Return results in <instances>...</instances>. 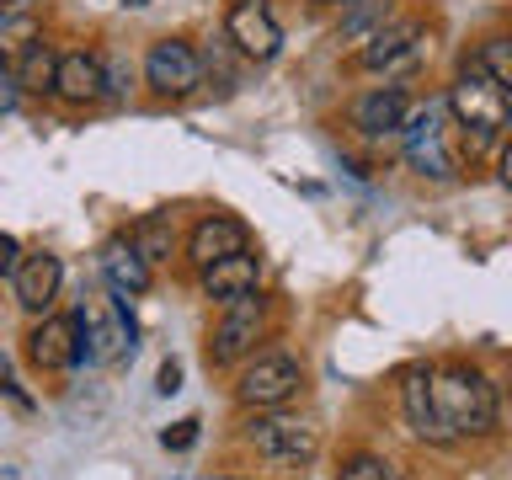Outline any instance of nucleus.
<instances>
[{"label":"nucleus","instance_id":"17","mask_svg":"<svg viewBox=\"0 0 512 480\" xmlns=\"http://www.w3.org/2000/svg\"><path fill=\"white\" fill-rule=\"evenodd\" d=\"M400 406H406V422H411L416 438L448 443V432L438 422V406H432V368H411V374L400 379Z\"/></svg>","mask_w":512,"mask_h":480},{"label":"nucleus","instance_id":"5","mask_svg":"<svg viewBox=\"0 0 512 480\" xmlns=\"http://www.w3.org/2000/svg\"><path fill=\"white\" fill-rule=\"evenodd\" d=\"M144 80H150V91L160 96H187L203 86V54L182 38H160L150 43V54H144Z\"/></svg>","mask_w":512,"mask_h":480},{"label":"nucleus","instance_id":"12","mask_svg":"<svg viewBox=\"0 0 512 480\" xmlns=\"http://www.w3.org/2000/svg\"><path fill=\"white\" fill-rule=\"evenodd\" d=\"M246 224L240 219H230V214H208V219H198L192 224V235H187V256H192V267H214V262H224V256H235V251H246Z\"/></svg>","mask_w":512,"mask_h":480},{"label":"nucleus","instance_id":"6","mask_svg":"<svg viewBox=\"0 0 512 480\" xmlns=\"http://www.w3.org/2000/svg\"><path fill=\"white\" fill-rule=\"evenodd\" d=\"M304 384V374H299V363L288 358V352H262L246 374H240V384H235V395H240V406H256V411H278L288 395H294Z\"/></svg>","mask_w":512,"mask_h":480},{"label":"nucleus","instance_id":"14","mask_svg":"<svg viewBox=\"0 0 512 480\" xmlns=\"http://www.w3.org/2000/svg\"><path fill=\"white\" fill-rule=\"evenodd\" d=\"M422 54V27L416 22H384L374 38L363 43V70H406Z\"/></svg>","mask_w":512,"mask_h":480},{"label":"nucleus","instance_id":"13","mask_svg":"<svg viewBox=\"0 0 512 480\" xmlns=\"http://www.w3.org/2000/svg\"><path fill=\"white\" fill-rule=\"evenodd\" d=\"M59 283H64L59 256L32 251V256H22V267H16V304H22L27 315H48V304L59 299Z\"/></svg>","mask_w":512,"mask_h":480},{"label":"nucleus","instance_id":"16","mask_svg":"<svg viewBox=\"0 0 512 480\" xmlns=\"http://www.w3.org/2000/svg\"><path fill=\"white\" fill-rule=\"evenodd\" d=\"M102 278H107V288L112 294H144L150 288V262L139 256V246L128 235H118V240H107L102 246Z\"/></svg>","mask_w":512,"mask_h":480},{"label":"nucleus","instance_id":"8","mask_svg":"<svg viewBox=\"0 0 512 480\" xmlns=\"http://www.w3.org/2000/svg\"><path fill=\"white\" fill-rule=\"evenodd\" d=\"M224 32H230V43L256 64L278 59V48H283V27H278V16L267 11V0H235Z\"/></svg>","mask_w":512,"mask_h":480},{"label":"nucleus","instance_id":"2","mask_svg":"<svg viewBox=\"0 0 512 480\" xmlns=\"http://www.w3.org/2000/svg\"><path fill=\"white\" fill-rule=\"evenodd\" d=\"M448 112H454L459 128H464L475 144H486L496 128L512 118V96L496 86V80L480 70V64H470V70H464L454 86H448Z\"/></svg>","mask_w":512,"mask_h":480},{"label":"nucleus","instance_id":"31","mask_svg":"<svg viewBox=\"0 0 512 480\" xmlns=\"http://www.w3.org/2000/svg\"><path fill=\"white\" fill-rule=\"evenodd\" d=\"M123 6H150V0H123Z\"/></svg>","mask_w":512,"mask_h":480},{"label":"nucleus","instance_id":"10","mask_svg":"<svg viewBox=\"0 0 512 480\" xmlns=\"http://www.w3.org/2000/svg\"><path fill=\"white\" fill-rule=\"evenodd\" d=\"M54 96L70 107H91L107 96V59L102 54H86V48H70L59 54V70H54Z\"/></svg>","mask_w":512,"mask_h":480},{"label":"nucleus","instance_id":"7","mask_svg":"<svg viewBox=\"0 0 512 480\" xmlns=\"http://www.w3.org/2000/svg\"><path fill=\"white\" fill-rule=\"evenodd\" d=\"M27 358L43 374H59V368H75L86 358V336H80L75 315H43L38 326L27 331Z\"/></svg>","mask_w":512,"mask_h":480},{"label":"nucleus","instance_id":"20","mask_svg":"<svg viewBox=\"0 0 512 480\" xmlns=\"http://www.w3.org/2000/svg\"><path fill=\"white\" fill-rule=\"evenodd\" d=\"M384 22H390V0H347L342 22H336V38L342 43H368Z\"/></svg>","mask_w":512,"mask_h":480},{"label":"nucleus","instance_id":"3","mask_svg":"<svg viewBox=\"0 0 512 480\" xmlns=\"http://www.w3.org/2000/svg\"><path fill=\"white\" fill-rule=\"evenodd\" d=\"M80 336H86V358L91 363H112L123 352H134V320L123 310V294H96L75 310Z\"/></svg>","mask_w":512,"mask_h":480},{"label":"nucleus","instance_id":"11","mask_svg":"<svg viewBox=\"0 0 512 480\" xmlns=\"http://www.w3.org/2000/svg\"><path fill=\"white\" fill-rule=\"evenodd\" d=\"M406 160H411V171H422V176H454V155H448V144H443V112L438 107H422L416 118H406Z\"/></svg>","mask_w":512,"mask_h":480},{"label":"nucleus","instance_id":"29","mask_svg":"<svg viewBox=\"0 0 512 480\" xmlns=\"http://www.w3.org/2000/svg\"><path fill=\"white\" fill-rule=\"evenodd\" d=\"M176 390H182V368L166 363V368H160V395H176Z\"/></svg>","mask_w":512,"mask_h":480},{"label":"nucleus","instance_id":"21","mask_svg":"<svg viewBox=\"0 0 512 480\" xmlns=\"http://www.w3.org/2000/svg\"><path fill=\"white\" fill-rule=\"evenodd\" d=\"M11 70H16V86H22V91H38V96H43V91H54V70H59V54H48L43 43H32L27 54L11 64Z\"/></svg>","mask_w":512,"mask_h":480},{"label":"nucleus","instance_id":"4","mask_svg":"<svg viewBox=\"0 0 512 480\" xmlns=\"http://www.w3.org/2000/svg\"><path fill=\"white\" fill-rule=\"evenodd\" d=\"M246 443L256 448V454L278 459V464H304V459H315L320 432L310 422H299V416L267 411V416H256V422H246Z\"/></svg>","mask_w":512,"mask_h":480},{"label":"nucleus","instance_id":"28","mask_svg":"<svg viewBox=\"0 0 512 480\" xmlns=\"http://www.w3.org/2000/svg\"><path fill=\"white\" fill-rule=\"evenodd\" d=\"M16 267H22V246L11 235H0V278H16Z\"/></svg>","mask_w":512,"mask_h":480},{"label":"nucleus","instance_id":"24","mask_svg":"<svg viewBox=\"0 0 512 480\" xmlns=\"http://www.w3.org/2000/svg\"><path fill=\"white\" fill-rule=\"evenodd\" d=\"M336 480H400V470L390 459H379V454H358V459L342 464V475H336Z\"/></svg>","mask_w":512,"mask_h":480},{"label":"nucleus","instance_id":"27","mask_svg":"<svg viewBox=\"0 0 512 480\" xmlns=\"http://www.w3.org/2000/svg\"><path fill=\"white\" fill-rule=\"evenodd\" d=\"M203 70H208V75H219V86H224V91L235 86V70H230V54H224V48H208V54H203Z\"/></svg>","mask_w":512,"mask_h":480},{"label":"nucleus","instance_id":"26","mask_svg":"<svg viewBox=\"0 0 512 480\" xmlns=\"http://www.w3.org/2000/svg\"><path fill=\"white\" fill-rule=\"evenodd\" d=\"M16 102H22V86H16V70H11V64H0V118H6V112H16Z\"/></svg>","mask_w":512,"mask_h":480},{"label":"nucleus","instance_id":"23","mask_svg":"<svg viewBox=\"0 0 512 480\" xmlns=\"http://www.w3.org/2000/svg\"><path fill=\"white\" fill-rule=\"evenodd\" d=\"M475 64L512 96V38H486V43H480V54H475Z\"/></svg>","mask_w":512,"mask_h":480},{"label":"nucleus","instance_id":"9","mask_svg":"<svg viewBox=\"0 0 512 480\" xmlns=\"http://www.w3.org/2000/svg\"><path fill=\"white\" fill-rule=\"evenodd\" d=\"M256 336H262V299L246 294V299H230L214 326V342H208V363H235L246 358V352L256 347Z\"/></svg>","mask_w":512,"mask_h":480},{"label":"nucleus","instance_id":"25","mask_svg":"<svg viewBox=\"0 0 512 480\" xmlns=\"http://www.w3.org/2000/svg\"><path fill=\"white\" fill-rule=\"evenodd\" d=\"M160 443H166V448H176V454H182V448H192V443H198V422H192V416H187V422L166 427V432H160Z\"/></svg>","mask_w":512,"mask_h":480},{"label":"nucleus","instance_id":"1","mask_svg":"<svg viewBox=\"0 0 512 480\" xmlns=\"http://www.w3.org/2000/svg\"><path fill=\"white\" fill-rule=\"evenodd\" d=\"M432 406H438V422L448 432V443L454 438H486L496 427V390L480 368L454 363V368H443V374H432Z\"/></svg>","mask_w":512,"mask_h":480},{"label":"nucleus","instance_id":"30","mask_svg":"<svg viewBox=\"0 0 512 480\" xmlns=\"http://www.w3.org/2000/svg\"><path fill=\"white\" fill-rule=\"evenodd\" d=\"M496 166H502V187L512 192V144H507V150H502V160H496Z\"/></svg>","mask_w":512,"mask_h":480},{"label":"nucleus","instance_id":"22","mask_svg":"<svg viewBox=\"0 0 512 480\" xmlns=\"http://www.w3.org/2000/svg\"><path fill=\"white\" fill-rule=\"evenodd\" d=\"M128 240L139 246L144 262H160V256H171L176 230H171V219H166V214H150V219H139V224H134V235H128Z\"/></svg>","mask_w":512,"mask_h":480},{"label":"nucleus","instance_id":"19","mask_svg":"<svg viewBox=\"0 0 512 480\" xmlns=\"http://www.w3.org/2000/svg\"><path fill=\"white\" fill-rule=\"evenodd\" d=\"M32 43H43V22L27 6L0 11V64H16Z\"/></svg>","mask_w":512,"mask_h":480},{"label":"nucleus","instance_id":"15","mask_svg":"<svg viewBox=\"0 0 512 480\" xmlns=\"http://www.w3.org/2000/svg\"><path fill=\"white\" fill-rule=\"evenodd\" d=\"M256 283H262V262H256L251 251H235V256H224V262L203 267V294L219 299V304L256 294Z\"/></svg>","mask_w":512,"mask_h":480},{"label":"nucleus","instance_id":"18","mask_svg":"<svg viewBox=\"0 0 512 480\" xmlns=\"http://www.w3.org/2000/svg\"><path fill=\"white\" fill-rule=\"evenodd\" d=\"M352 123L363 128V134H400L406 128V91L400 86H379V91H368L358 96V107H352Z\"/></svg>","mask_w":512,"mask_h":480}]
</instances>
